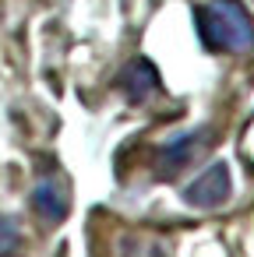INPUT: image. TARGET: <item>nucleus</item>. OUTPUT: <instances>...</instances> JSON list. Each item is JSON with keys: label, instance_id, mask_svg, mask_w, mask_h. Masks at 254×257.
Segmentation results:
<instances>
[{"label": "nucleus", "instance_id": "20e7f679", "mask_svg": "<svg viewBox=\"0 0 254 257\" xmlns=\"http://www.w3.org/2000/svg\"><path fill=\"white\" fill-rule=\"evenodd\" d=\"M32 208L46 218V222H60L67 215V190L57 183V180H43L36 190H32Z\"/></svg>", "mask_w": 254, "mask_h": 257}, {"label": "nucleus", "instance_id": "423d86ee", "mask_svg": "<svg viewBox=\"0 0 254 257\" xmlns=\"http://www.w3.org/2000/svg\"><path fill=\"white\" fill-rule=\"evenodd\" d=\"M18 246H22V232H18V225H15L11 218L0 215V257H15Z\"/></svg>", "mask_w": 254, "mask_h": 257}, {"label": "nucleus", "instance_id": "39448f33", "mask_svg": "<svg viewBox=\"0 0 254 257\" xmlns=\"http://www.w3.org/2000/svg\"><path fill=\"white\" fill-rule=\"evenodd\" d=\"M155 71H152V64L148 60H138V64H131L127 71H124V88H127V95L134 99V102H141V99H148L152 92H155Z\"/></svg>", "mask_w": 254, "mask_h": 257}, {"label": "nucleus", "instance_id": "f03ea898", "mask_svg": "<svg viewBox=\"0 0 254 257\" xmlns=\"http://www.w3.org/2000/svg\"><path fill=\"white\" fill-rule=\"evenodd\" d=\"M229 194H233V180H229L226 162H212L194 183L184 187V201L191 208H219L229 201Z\"/></svg>", "mask_w": 254, "mask_h": 257}, {"label": "nucleus", "instance_id": "7ed1b4c3", "mask_svg": "<svg viewBox=\"0 0 254 257\" xmlns=\"http://www.w3.org/2000/svg\"><path fill=\"white\" fill-rule=\"evenodd\" d=\"M205 141H208V131H191V134H180L170 145H162V152H159V176H177L187 162H194V155L205 148Z\"/></svg>", "mask_w": 254, "mask_h": 257}, {"label": "nucleus", "instance_id": "f257e3e1", "mask_svg": "<svg viewBox=\"0 0 254 257\" xmlns=\"http://www.w3.org/2000/svg\"><path fill=\"white\" fill-rule=\"evenodd\" d=\"M198 36L212 53H250L254 50V22L236 0H208L198 8Z\"/></svg>", "mask_w": 254, "mask_h": 257}]
</instances>
